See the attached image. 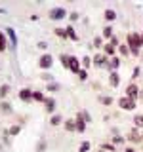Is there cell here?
I'll return each mask as SVG.
<instances>
[{
  "label": "cell",
  "instance_id": "cell-1",
  "mask_svg": "<svg viewBox=\"0 0 143 152\" xmlns=\"http://www.w3.org/2000/svg\"><path fill=\"white\" fill-rule=\"evenodd\" d=\"M128 46H130V51L133 55H139V48H141V36L136 34V32H132V34H128Z\"/></svg>",
  "mask_w": 143,
  "mask_h": 152
},
{
  "label": "cell",
  "instance_id": "cell-2",
  "mask_svg": "<svg viewBox=\"0 0 143 152\" xmlns=\"http://www.w3.org/2000/svg\"><path fill=\"white\" fill-rule=\"evenodd\" d=\"M38 65H40V69H52V65H54V57H52L50 53L42 55L40 61H38Z\"/></svg>",
  "mask_w": 143,
  "mask_h": 152
},
{
  "label": "cell",
  "instance_id": "cell-3",
  "mask_svg": "<svg viewBox=\"0 0 143 152\" xmlns=\"http://www.w3.org/2000/svg\"><path fill=\"white\" fill-rule=\"evenodd\" d=\"M137 95H139V88H137L136 84H130V86L126 88V97H128V99H132V101H136Z\"/></svg>",
  "mask_w": 143,
  "mask_h": 152
},
{
  "label": "cell",
  "instance_id": "cell-4",
  "mask_svg": "<svg viewBox=\"0 0 143 152\" xmlns=\"http://www.w3.org/2000/svg\"><path fill=\"white\" fill-rule=\"evenodd\" d=\"M65 15H67V12L63 8H52L50 10V17L54 19V21H59V19H63Z\"/></svg>",
  "mask_w": 143,
  "mask_h": 152
},
{
  "label": "cell",
  "instance_id": "cell-5",
  "mask_svg": "<svg viewBox=\"0 0 143 152\" xmlns=\"http://www.w3.org/2000/svg\"><path fill=\"white\" fill-rule=\"evenodd\" d=\"M118 104H120L122 110H133V108H136V101H132V99H128V97H122L120 101H118Z\"/></svg>",
  "mask_w": 143,
  "mask_h": 152
},
{
  "label": "cell",
  "instance_id": "cell-6",
  "mask_svg": "<svg viewBox=\"0 0 143 152\" xmlns=\"http://www.w3.org/2000/svg\"><path fill=\"white\" fill-rule=\"evenodd\" d=\"M69 70H73V72H76V74L80 72V61L76 59L74 55L69 57Z\"/></svg>",
  "mask_w": 143,
  "mask_h": 152
},
{
  "label": "cell",
  "instance_id": "cell-7",
  "mask_svg": "<svg viewBox=\"0 0 143 152\" xmlns=\"http://www.w3.org/2000/svg\"><path fill=\"white\" fill-rule=\"evenodd\" d=\"M74 126H76V131H78V133H84L86 122H84V118H82V112H78V116H76V120H74Z\"/></svg>",
  "mask_w": 143,
  "mask_h": 152
},
{
  "label": "cell",
  "instance_id": "cell-8",
  "mask_svg": "<svg viewBox=\"0 0 143 152\" xmlns=\"http://www.w3.org/2000/svg\"><path fill=\"white\" fill-rule=\"evenodd\" d=\"M6 34H8V38H10V42H12V48H15V46H17V36H15V31H13L12 27H8V28H6Z\"/></svg>",
  "mask_w": 143,
  "mask_h": 152
},
{
  "label": "cell",
  "instance_id": "cell-9",
  "mask_svg": "<svg viewBox=\"0 0 143 152\" xmlns=\"http://www.w3.org/2000/svg\"><path fill=\"white\" fill-rule=\"evenodd\" d=\"M19 99H21V101H31L32 99V91L31 89H21V91H19Z\"/></svg>",
  "mask_w": 143,
  "mask_h": 152
},
{
  "label": "cell",
  "instance_id": "cell-10",
  "mask_svg": "<svg viewBox=\"0 0 143 152\" xmlns=\"http://www.w3.org/2000/svg\"><path fill=\"white\" fill-rule=\"evenodd\" d=\"M109 82H111L113 88H116V86L120 84V76H118L116 70H113V72H111V78H109Z\"/></svg>",
  "mask_w": 143,
  "mask_h": 152
},
{
  "label": "cell",
  "instance_id": "cell-11",
  "mask_svg": "<svg viewBox=\"0 0 143 152\" xmlns=\"http://www.w3.org/2000/svg\"><path fill=\"white\" fill-rule=\"evenodd\" d=\"M92 63H94L95 66H105V65H107V61H105L103 55H95L94 59H92Z\"/></svg>",
  "mask_w": 143,
  "mask_h": 152
},
{
  "label": "cell",
  "instance_id": "cell-12",
  "mask_svg": "<svg viewBox=\"0 0 143 152\" xmlns=\"http://www.w3.org/2000/svg\"><path fill=\"white\" fill-rule=\"evenodd\" d=\"M44 103H46V110H48V112H54V108H55V101H54V99L48 97Z\"/></svg>",
  "mask_w": 143,
  "mask_h": 152
},
{
  "label": "cell",
  "instance_id": "cell-13",
  "mask_svg": "<svg viewBox=\"0 0 143 152\" xmlns=\"http://www.w3.org/2000/svg\"><path fill=\"white\" fill-rule=\"evenodd\" d=\"M118 65H120V61H118L116 57H113V59H111V61L107 63V66L111 69V72H113V70H116V69H118Z\"/></svg>",
  "mask_w": 143,
  "mask_h": 152
},
{
  "label": "cell",
  "instance_id": "cell-14",
  "mask_svg": "<svg viewBox=\"0 0 143 152\" xmlns=\"http://www.w3.org/2000/svg\"><path fill=\"white\" fill-rule=\"evenodd\" d=\"M105 19L107 21H114L116 19V12L114 10H105Z\"/></svg>",
  "mask_w": 143,
  "mask_h": 152
},
{
  "label": "cell",
  "instance_id": "cell-15",
  "mask_svg": "<svg viewBox=\"0 0 143 152\" xmlns=\"http://www.w3.org/2000/svg\"><path fill=\"white\" fill-rule=\"evenodd\" d=\"M8 93H10V86L8 84H2V86H0V99H4Z\"/></svg>",
  "mask_w": 143,
  "mask_h": 152
},
{
  "label": "cell",
  "instance_id": "cell-16",
  "mask_svg": "<svg viewBox=\"0 0 143 152\" xmlns=\"http://www.w3.org/2000/svg\"><path fill=\"white\" fill-rule=\"evenodd\" d=\"M0 112L10 114V112H12V104H10V103H0Z\"/></svg>",
  "mask_w": 143,
  "mask_h": 152
},
{
  "label": "cell",
  "instance_id": "cell-17",
  "mask_svg": "<svg viewBox=\"0 0 143 152\" xmlns=\"http://www.w3.org/2000/svg\"><path fill=\"white\" fill-rule=\"evenodd\" d=\"M65 129H67V131H76L74 120H67V122H65Z\"/></svg>",
  "mask_w": 143,
  "mask_h": 152
},
{
  "label": "cell",
  "instance_id": "cell-18",
  "mask_svg": "<svg viewBox=\"0 0 143 152\" xmlns=\"http://www.w3.org/2000/svg\"><path fill=\"white\" fill-rule=\"evenodd\" d=\"M0 51H6V34L0 32Z\"/></svg>",
  "mask_w": 143,
  "mask_h": 152
},
{
  "label": "cell",
  "instance_id": "cell-19",
  "mask_svg": "<svg viewBox=\"0 0 143 152\" xmlns=\"http://www.w3.org/2000/svg\"><path fill=\"white\" fill-rule=\"evenodd\" d=\"M128 139H130V141H133V142H137V141L141 139V137H139V133H137L136 129H133V131H130V137H128Z\"/></svg>",
  "mask_w": 143,
  "mask_h": 152
},
{
  "label": "cell",
  "instance_id": "cell-20",
  "mask_svg": "<svg viewBox=\"0 0 143 152\" xmlns=\"http://www.w3.org/2000/svg\"><path fill=\"white\" fill-rule=\"evenodd\" d=\"M133 122H136V127H143V114H137L133 118Z\"/></svg>",
  "mask_w": 143,
  "mask_h": 152
},
{
  "label": "cell",
  "instance_id": "cell-21",
  "mask_svg": "<svg viewBox=\"0 0 143 152\" xmlns=\"http://www.w3.org/2000/svg\"><path fill=\"white\" fill-rule=\"evenodd\" d=\"M67 34H69V38H73V40H78V36H76V32H74L73 27H67Z\"/></svg>",
  "mask_w": 143,
  "mask_h": 152
},
{
  "label": "cell",
  "instance_id": "cell-22",
  "mask_svg": "<svg viewBox=\"0 0 143 152\" xmlns=\"http://www.w3.org/2000/svg\"><path fill=\"white\" fill-rule=\"evenodd\" d=\"M32 99H35V101H46V97L40 91H32Z\"/></svg>",
  "mask_w": 143,
  "mask_h": 152
},
{
  "label": "cell",
  "instance_id": "cell-23",
  "mask_svg": "<svg viewBox=\"0 0 143 152\" xmlns=\"http://www.w3.org/2000/svg\"><path fill=\"white\" fill-rule=\"evenodd\" d=\"M114 50H116V48H114L113 44H107V46H105V53H107V55H114Z\"/></svg>",
  "mask_w": 143,
  "mask_h": 152
},
{
  "label": "cell",
  "instance_id": "cell-24",
  "mask_svg": "<svg viewBox=\"0 0 143 152\" xmlns=\"http://www.w3.org/2000/svg\"><path fill=\"white\" fill-rule=\"evenodd\" d=\"M55 34L59 38H67L69 34H67V28H55Z\"/></svg>",
  "mask_w": 143,
  "mask_h": 152
},
{
  "label": "cell",
  "instance_id": "cell-25",
  "mask_svg": "<svg viewBox=\"0 0 143 152\" xmlns=\"http://www.w3.org/2000/svg\"><path fill=\"white\" fill-rule=\"evenodd\" d=\"M61 122H63V120H61V116H59V114H55V116H52V126H59Z\"/></svg>",
  "mask_w": 143,
  "mask_h": 152
},
{
  "label": "cell",
  "instance_id": "cell-26",
  "mask_svg": "<svg viewBox=\"0 0 143 152\" xmlns=\"http://www.w3.org/2000/svg\"><path fill=\"white\" fill-rule=\"evenodd\" d=\"M103 36L105 38H113V28L111 27H105L103 28Z\"/></svg>",
  "mask_w": 143,
  "mask_h": 152
},
{
  "label": "cell",
  "instance_id": "cell-27",
  "mask_svg": "<svg viewBox=\"0 0 143 152\" xmlns=\"http://www.w3.org/2000/svg\"><path fill=\"white\" fill-rule=\"evenodd\" d=\"M103 150H109V152H114V145H113V142H105V145H103Z\"/></svg>",
  "mask_w": 143,
  "mask_h": 152
},
{
  "label": "cell",
  "instance_id": "cell-28",
  "mask_svg": "<svg viewBox=\"0 0 143 152\" xmlns=\"http://www.w3.org/2000/svg\"><path fill=\"white\" fill-rule=\"evenodd\" d=\"M61 65H63L65 69H69V57L67 55H61Z\"/></svg>",
  "mask_w": 143,
  "mask_h": 152
},
{
  "label": "cell",
  "instance_id": "cell-29",
  "mask_svg": "<svg viewBox=\"0 0 143 152\" xmlns=\"http://www.w3.org/2000/svg\"><path fill=\"white\" fill-rule=\"evenodd\" d=\"M78 78L82 80V82H84V80H88V72H86V70H82V69H80V72H78Z\"/></svg>",
  "mask_w": 143,
  "mask_h": 152
},
{
  "label": "cell",
  "instance_id": "cell-30",
  "mask_svg": "<svg viewBox=\"0 0 143 152\" xmlns=\"http://www.w3.org/2000/svg\"><path fill=\"white\" fill-rule=\"evenodd\" d=\"M78 150H80V152H88V150H90V142H82Z\"/></svg>",
  "mask_w": 143,
  "mask_h": 152
},
{
  "label": "cell",
  "instance_id": "cell-31",
  "mask_svg": "<svg viewBox=\"0 0 143 152\" xmlns=\"http://www.w3.org/2000/svg\"><path fill=\"white\" fill-rule=\"evenodd\" d=\"M99 101H101L103 104H111L113 103V97H99Z\"/></svg>",
  "mask_w": 143,
  "mask_h": 152
},
{
  "label": "cell",
  "instance_id": "cell-32",
  "mask_svg": "<svg viewBox=\"0 0 143 152\" xmlns=\"http://www.w3.org/2000/svg\"><path fill=\"white\" fill-rule=\"evenodd\" d=\"M19 131H21V127H19V126H13V127H10V133H12V135H17Z\"/></svg>",
  "mask_w": 143,
  "mask_h": 152
},
{
  "label": "cell",
  "instance_id": "cell-33",
  "mask_svg": "<svg viewBox=\"0 0 143 152\" xmlns=\"http://www.w3.org/2000/svg\"><path fill=\"white\" fill-rule=\"evenodd\" d=\"M118 50H120L122 55H128V44H126V46H118Z\"/></svg>",
  "mask_w": 143,
  "mask_h": 152
},
{
  "label": "cell",
  "instance_id": "cell-34",
  "mask_svg": "<svg viewBox=\"0 0 143 152\" xmlns=\"http://www.w3.org/2000/svg\"><path fill=\"white\" fill-rule=\"evenodd\" d=\"M82 118H84V122H92V118H90L88 110H82Z\"/></svg>",
  "mask_w": 143,
  "mask_h": 152
},
{
  "label": "cell",
  "instance_id": "cell-35",
  "mask_svg": "<svg viewBox=\"0 0 143 152\" xmlns=\"http://www.w3.org/2000/svg\"><path fill=\"white\" fill-rule=\"evenodd\" d=\"M57 89V84H48V91H55Z\"/></svg>",
  "mask_w": 143,
  "mask_h": 152
},
{
  "label": "cell",
  "instance_id": "cell-36",
  "mask_svg": "<svg viewBox=\"0 0 143 152\" xmlns=\"http://www.w3.org/2000/svg\"><path fill=\"white\" fill-rule=\"evenodd\" d=\"M84 66H90V65H92V59H90V57H84Z\"/></svg>",
  "mask_w": 143,
  "mask_h": 152
},
{
  "label": "cell",
  "instance_id": "cell-37",
  "mask_svg": "<svg viewBox=\"0 0 143 152\" xmlns=\"http://www.w3.org/2000/svg\"><path fill=\"white\" fill-rule=\"evenodd\" d=\"M109 44H113L114 48H116V46H118V40H116V36H113V38H111V42H109Z\"/></svg>",
  "mask_w": 143,
  "mask_h": 152
},
{
  "label": "cell",
  "instance_id": "cell-38",
  "mask_svg": "<svg viewBox=\"0 0 143 152\" xmlns=\"http://www.w3.org/2000/svg\"><path fill=\"white\" fill-rule=\"evenodd\" d=\"M94 46H95V48L101 46V38H95V40H94Z\"/></svg>",
  "mask_w": 143,
  "mask_h": 152
},
{
  "label": "cell",
  "instance_id": "cell-39",
  "mask_svg": "<svg viewBox=\"0 0 143 152\" xmlns=\"http://www.w3.org/2000/svg\"><path fill=\"white\" fill-rule=\"evenodd\" d=\"M44 148H46V142H44V141H40V145H38V150L42 152V150H44Z\"/></svg>",
  "mask_w": 143,
  "mask_h": 152
},
{
  "label": "cell",
  "instance_id": "cell-40",
  "mask_svg": "<svg viewBox=\"0 0 143 152\" xmlns=\"http://www.w3.org/2000/svg\"><path fill=\"white\" fill-rule=\"evenodd\" d=\"M38 48H40V50H46L48 44H46V42H38Z\"/></svg>",
  "mask_w": 143,
  "mask_h": 152
},
{
  "label": "cell",
  "instance_id": "cell-41",
  "mask_svg": "<svg viewBox=\"0 0 143 152\" xmlns=\"http://www.w3.org/2000/svg\"><path fill=\"white\" fill-rule=\"evenodd\" d=\"M71 19H73V21H76V19H78V13H76V12L71 13Z\"/></svg>",
  "mask_w": 143,
  "mask_h": 152
},
{
  "label": "cell",
  "instance_id": "cell-42",
  "mask_svg": "<svg viewBox=\"0 0 143 152\" xmlns=\"http://www.w3.org/2000/svg\"><path fill=\"white\" fill-rule=\"evenodd\" d=\"M42 78H44V80H52V76L48 74V72H44V74H42Z\"/></svg>",
  "mask_w": 143,
  "mask_h": 152
},
{
  "label": "cell",
  "instance_id": "cell-43",
  "mask_svg": "<svg viewBox=\"0 0 143 152\" xmlns=\"http://www.w3.org/2000/svg\"><path fill=\"white\" fill-rule=\"evenodd\" d=\"M126 152H136V150H133V148H128V150H126Z\"/></svg>",
  "mask_w": 143,
  "mask_h": 152
},
{
  "label": "cell",
  "instance_id": "cell-44",
  "mask_svg": "<svg viewBox=\"0 0 143 152\" xmlns=\"http://www.w3.org/2000/svg\"><path fill=\"white\" fill-rule=\"evenodd\" d=\"M141 46H143V34H141Z\"/></svg>",
  "mask_w": 143,
  "mask_h": 152
},
{
  "label": "cell",
  "instance_id": "cell-45",
  "mask_svg": "<svg viewBox=\"0 0 143 152\" xmlns=\"http://www.w3.org/2000/svg\"><path fill=\"white\" fill-rule=\"evenodd\" d=\"M99 152H103V150H99Z\"/></svg>",
  "mask_w": 143,
  "mask_h": 152
}]
</instances>
